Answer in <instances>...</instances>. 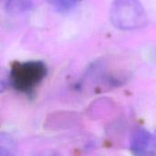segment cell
<instances>
[{
  "label": "cell",
  "instance_id": "cell-1",
  "mask_svg": "<svg viewBox=\"0 0 156 156\" xmlns=\"http://www.w3.org/2000/svg\"><path fill=\"white\" fill-rule=\"evenodd\" d=\"M47 73L48 69L40 60L16 62L11 68L9 83L16 91L31 94L43 81Z\"/></svg>",
  "mask_w": 156,
  "mask_h": 156
},
{
  "label": "cell",
  "instance_id": "cell-2",
  "mask_svg": "<svg viewBox=\"0 0 156 156\" xmlns=\"http://www.w3.org/2000/svg\"><path fill=\"white\" fill-rule=\"evenodd\" d=\"M112 25L122 30H133L144 27L147 15L139 0H115L110 10Z\"/></svg>",
  "mask_w": 156,
  "mask_h": 156
},
{
  "label": "cell",
  "instance_id": "cell-3",
  "mask_svg": "<svg viewBox=\"0 0 156 156\" xmlns=\"http://www.w3.org/2000/svg\"><path fill=\"white\" fill-rule=\"evenodd\" d=\"M130 149L134 155H156V138L144 128L139 127L132 133Z\"/></svg>",
  "mask_w": 156,
  "mask_h": 156
},
{
  "label": "cell",
  "instance_id": "cell-4",
  "mask_svg": "<svg viewBox=\"0 0 156 156\" xmlns=\"http://www.w3.org/2000/svg\"><path fill=\"white\" fill-rule=\"evenodd\" d=\"M32 0H5V10L9 13H22L33 8Z\"/></svg>",
  "mask_w": 156,
  "mask_h": 156
},
{
  "label": "cell",
  "instance_id": "cell-5",
  "mask_svg": "<svg viewBox=\"0 0 156 156\" xmlns=\"http://www.w3.org/2000/svg\"><path fill=\"white\" fill-rule=\"evenodd\" d=\"M48 2L58 11H68L75 6L78 0H48Z\"/></svg>",
  "mask_w": 156,
  "mask_h": 156
}]
</instances>
